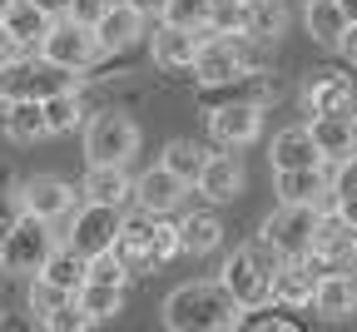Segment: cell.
I'll return each mask as SVG.
<instances>
[{
  "mask_svg": "<svg viewBox=\"0 0 357 332\" xmlns=\"http://www.w3.org/2000/svg\"><path fill=\"white\" fill-rule=\"evenodd\" d=\"M243 303L218 282H184L164 298V327L169 332H234L243 327Z\"/></svg>",
  "mask_w": 357,
  "mask_h": 332,
  "instance_id": "obj_1",
  "label": "cell"
},
{
  "mask_svg": "<svg viewBox=\"0 0 357 332\" xmlns=\"http://www.w3.org/2000/svg\"><path fill=\"white\" fill-rule=\"evenodd\" d=\"M114 253L129 263V273L164 268L169 258L184 253V228H178L169 213L134 209V213H124V228H119V239H114Z\"/></svg>",
  "mask_w": 357,
  "mask_h": 332,
  "instance_id": "obj_2",
  "label": "cell"
},
{
  "mask_svg": "<svg viewBox=\"0 0 357 332\" xmlns=\"http://www.w3.org/2000/svg\"><path fill=\"white\" fill-rule=\"evenodd\" d=\"M278 263H283V253L273 248V243H243L229 263H223V288H229L248 312H258V308H268V298H273V278H278Z\"/></svg>",
  "mask_w": 357,
  "mask_h": 332,
  "instance_id": "obj_3",
  "label": "cell"
},
{
  "mask_svg": "<svg viewBox=\"0 0 357 332\" xmlns=\"http://www.w3.org/2000/svg\"><path fill=\"white\" fill-rule=\"evenodd\" d=\"M55 228L50 218L40 213H20V223L6 233V243H0V273H15V278H35L45 273V263H50L55 253Z\"/></svg>",
  "mask_w": 357,
  "mask_h": 332,
  "instance_id": "obj_4",
  "label": "cell"
},
{
  "mask_svg": "<svg viewBox=\"0 0 357 332\" xmlns=\"http://www.w3.org/2000/svg\"><path fill=\"white\" fill-rule=\"evenodd\" d=\"M75 75L79 70H65L55 65L50 55H15L10 65H0V80H6V94H15V100H50V94L60 89H75Z\"/></svg>",
  "mask_w": 357,
  "mask_h": 332,
  "instance_id": "obj_5",
  "label": "cell"
},
{
  "mask_svg": "<svg viewBox=\"0 0 357 332\" xmlns=\"http://www.w3.org/2000/svg\"><path fill=\"white\" fill-rule=\"evenodd\" d=\"M323 228V209L318 204H278L263 223V243H273L283 258H307L312 239Z\"/></svg>",
  "mask_w": 357,
  "mask_h": 332,
  "instance_id": "obj_6",
  "label": "cell"
},
{
  "mask_svg": "<svg viewBox=\"0 0 357 332\" xmlns=\"http://www.w3.org/2000/svg\"><path fill=\"white\" fill-rule=\"evenodd\" d=\"M303 110L312 119H357V65L347 75L337 70H318L307 84H303Z\"/></svg>",
  "mask_w": 357,
  "mask_h": 332,
  "instance_id": "obj_7",
  "label": "cell"
},
{
  "mask_svg": "<svg viewBox=\"0 0 357 332\" xmlns=\"http://www.w3.org/2000/svg\"><path fill=\"white\" fill-rule=\"evenodd\" d=\"M84 154L89 164H129L139 154V124L129 114H100L84 129Z\"/></svg>",
  "mask_w": 357,
  "mask_h": 332,
  "instance_id": "obj_8",
  "label": "cell"
},
{
  "mask_svg": "<svg viewBox=\"0 0 357 332\" xmlns=\"http://www.w3.org/2000/svg\"><path fill=\"white\" fill-rule=\"evenodd\" d=\"M40 55H50V60L65 65V70H89V65H95V55H105V50H100L95 25L65 15V20L50 25V35H45V45H40Z\"/></svg>",
  "mask_w": 357,
  "mask_h": 332,
  "instance_id": "obj_9",
  "label": "cell"
},
{
  "mask_svg": "<svg viewBox=\"0 0 357 332\" xmlns=\"http://www.w3.org/2000/svg\"><path fill=\"white\" fill-rule=\"evenodd\" d=\"M208 134H213V144L223 149H243L253 144V139L263 134V105L253 100H223L208 110Z\"/></svg>",
  "mask_w": 357,
  "mask_h": 332,
  "instance_id": "obj_10",
  "label": "cell"
},
{
  "mask_svg": "<svg viewBox=\"0 0 357 332\" xmlns=\"http://www.w3.org/2000/svg\"><path fill=\"white\" fill-rule=\"evenodd\" d=\"M119 228H124V209L84 199V209H79V213H75V223H70V243H75L79 253H89V258H95V253L114 248Z\"/></svg>",
  "mask_w": 357,
  "mask_h": 332,
  "instance_id": "obj_11",
  "label": "cell"
},
{
  "mask_svg": "<svg viewBox=\"0 0 357 332\" xmlns=\"http://www.w3.org/2000/svg\"><path fill=\"white\" fill-rule=\"evenodd\" d=\"M318 268H312L307 258H283L278 263V278H273V303L288 308V312H303L312 308V298H318Z\"/></svg>",
  "mask_w": 357,
  "mask_h": 332,
  "instance_id": "obj_12",
  "label": "cell"
},
{
  "mask_svg": "<svg viewBox=\"0 0 357 332\" xmlns=\"http://www.w3.org/2000/svg\"><path fill=\"white\" fill-rule=\"evenodd\" d=\"M20 204H25V213H40V218L60 223V218H70V213H75V188H70L65 179L35 174V179H25V183H20Z\"/></svg>",
  "mask_w": 357,
  "mask_h": 332,
  "instance_id": "obj_13",
  "label": "cell"
},
{
  "mask_svg": "<svg viewBox=\"0 0 357 332\" xmlns=\"http://www.w3.org/2000/svg\"><path fill=\"white\" fill-rule=\"evenodd\" d=\"M199 50H204V30H184V25H169V20L154 30V65L169 75L194 70Z\"/></svg>",
  "mask_w": 357,
  "mask_h": 332,
  "instance_id": "obj_14",
  "label": "cell"
},
{
  "mask_svg": "<svg viewBox=\"0 0 357 332\" xmlns=\"http://www.w3.org/2000/svg\"><path fill=\"white\" fill-rule=\"evenodd\" d=\"M268 159H273V174H278V169H312V164H323V149H318V139H312V124H288V129H278Z\"/></svg>",
  "mask_w": 357,
  "mask_h": 332,
  "instance_id": "obj_15",
  "label": "cell"
},
{
  "mask_svg": "<svg viewBox=\"0 0 357 332\" xmlns=\"http://www.w3.org/2000/svg\"><path fill=\"white\" fill-rule=\"evenodd\" d=\"M184 188H194V183H184L169 164H159V169H149V174L134 179V204H139V209H154V213H169L178 199H184Z\"/></svg>",
  "mask_w": 357,
  "mask_h": 332,
  "instance_id": "obj_16",
  "label": "cell"
},
{
  "mask_svg": "<svg viewBox=\"0 0 357 332\" xmlns=\"http://www.w3.org/2000/svg\"><path fill=\"white\" fill-rule=\"evenodd\" d=\"M95 35H100V50H105V55H114V50H129V45L144 35V15L134 10L129 0H114V6L105 10V20L95 25Z\"/></svg>",
  "mask_w": 357,
  "mask_h": 332,
  "instance_id": "obj_17",
  "label": "cell"
},
{
  "mask_svg": "<svg viewBox=\"0 0 357 332\" xmlns=\"http://www.w3.org/2000/svg\"><path fill=\"white\" fill-rule=\"evenodd\" d=\"M238 188H243V164L234 154H208V164L199 174V194L208 204H229V199H238Z\"/></svg>",
  "mask_w": 357,
  "mask_h": 332,
  "instance_id": "obj_18",
  "label": "cell"
},
{
  "mask_svg": "<svg viewBox=\"0 0 357 332\" xmlns=\"http://www.w3.org/2000/svg\"><path fill=\"white\" fill-rule=\"evenodd\" d=\"M79 194H84V199H95V204H114V209H124V204L134 199V179L124 174V164H89Z\"/></svg>",
  "mask_w": 357,
  "mask_h": 332,
  "instance_id": "obj_19",
  "label": "cell"
},
{
  "mask_svg": "<svg viewBox=\"0 0 357 332\" xmlns=\"http://www.w3.org/2000/svg\"><path fill=\"white\" fill-rule=\"evenodd\" d=\"M312 312L328 322H347L357 312V282L347 273H323L318 278V298H312Z\"/></svg>",
  "mask_w": 357,
  "mask_h": 332,
  "instance_id": "obj_20",
  "label": "cell"
},
{
  "mask_svg": "<svg viewBox=\"0 0 357 332\" xmlns=\"http://www.w3.org/2000/svg\"><path fill=\"white\" fill-rule=\"evenodd\" d=\"M312 139H318V149H323V164H347L357 159V119H312Z\"/></svg>",
  "mask_w": 357,
  "mask_h": 332,
  "instance_id": "obj_21",
  "label": "cell"
},
{
  "mask_svg": "<svg viewBox=\"0 0 357 332\" xmlns=\"http://www.w3.org/2000/svg\"><path fill=\"white\" fill-rule=\"evenodd\" d=\"M323 194H333V179L323 174V164H312V169H278V204H318Z\"/></svg>",
  "mask_w": 357,
  "mask_h": 332,
  "instance_id": "obj_22",
  "label": "cell"
},
{
  "mask_svg": "<svg viewBox=\"0 0 357 332\" xmlns=\"http://www.w3.org/2000/svg\"><path fill=\"white\" fill-rule=\"evenodd\" d=\"M50 15H45L40 6H35V0H15V10L6 15V30L15 35V45H20V50H40V45H45V35H50Z\"/></svg>",
  "mask_w": 357,
  "mask_h": 332,
  "instance_id": "obj_23",
  "label": "cell"
},
{
  "mask_svg": "<svg viewBox=\"0 0 357 332\" xmlns=\"http://www.w3.org/2000/svg\"><path fill=\"white\" fill-rule=\"evenodd\" d=\"M347 10L337 6V0H312L307 6V35L318 40V45H328V50H337L342 45V35H347Z\"/></svg>",
  "mask_w": 357,
  "mask_h": 332,
  "instance_id": "obj_24",
  "label": "cell"
},
{
  "mask_svg": "<svg viewBox=\"0 0 357 332\" xmlns=\"http://www.w3.org/2000/svg\"><path fill=\"white\" fill-rule=\"evenodd\" d=\"M0 129H6L15 144H35V139H45V134H50V119H45V100H15Z\"/></svg>",
  "mask_w": 357,
  "mask_h": 332,
  "instance_id": "obj_25",
  "label": "cell"
},
{
  "mask_svg": "<svg viewBox=\"0 0 357 332\" xmlns=\"http://www.w3.org/2000/svg\"><path fill=\"white\" fill-rule=\"evenodd\" d=\"M45 278L60 282V288H70V293H79L84 282H89V253H79L75 243L55 248V253H50V263H45Z\"/></svg>",
  "mask_w": 357,
  "mask_h": 332,
  "instance_id": "obj_26",
  "label": "cell"
},
{
  "mask_svg": "<svg viewBox=\"0 0 357 332\" xmlns=\"http://www.w3.org/2000/svg\"><path fill=\"white\" fill-rule=\"evenodd\" d=\"M178 228H184V253H213L223 243L218 213H189V218H178Z\"/></svg>",
  "mask_w": 357,
  "mask_h": 332,
  "instance_id": "obj_27",
  "label": "cell"
},
{
  "mask_svg": "<svg viewBox=\"0 0 357 332\" xmlns=\"http://www.w3.org/2000/svg\"><path fill=\"white\" fill-rule=\"evenodd\" d=\"M159 164H169L184 183H199V174H204V164H208V149L204 144H194V139H174V144L164 149V159Z\"/></svg>",
  "mask_w": 357,
  "mask_h": 332,
  "instance_id": "obj_28",
  "label": "cell"
},
{
  "mask_svg": "<svg viewBox=\"0 0 357 332\" xmlns=\"http://www.w3.org/2000/svg\"><path fill=\"white\" fill-rule=\"evenodd\" d=\"M45 119H50V134H70L84 124V100H79V89H60L45 100Z\"/></svg>",
  "mask_w": 357,
  "mask_h": 332,
  "instance_id": "obj_29",
  "label": "cell"
},
{
  "mask_svg": "<svg viewBox=\"0 0 357 332\" xmlns=\"http://www.w3.org/2000/svg\"><path fill=\"white\" fill-rule=\"evenodd\" d=\"M283 30H288V10L278 6V0H248V35L273 45Z\"/></svg>",
  "mask_w": 357,
  "mask_h": 332,
  "instance_id": "obj_30",
  "label": "cell"
},
{
  "mask_svg": "<svg viewBox=\"0 0 357 332\" xmlns=\"http://www.w3.org/2000/svg\"><path fill=\"white\" fill-rule=\"evenodd\" d=\"M75 298H79V293H70V288H60V282H50L45 273H35V278H30V298H25V303H30V312L45 322L50 312H60V308H65V303H75Z\"/></svg>",
  "mask_w": 357,
  "mask_h": 332,
  "instance_id": "obj_31",
  "label": "cell"
},
{
  "mask_svg": "<svg viewBox=\"0 0 357 332\" xmlns=\"http://www.w3.org/2000/svg\"><path fill=\"white\" fill-rule=\"evenodd\" d=\"M79 303L89 308V317H95V322H105V317H114V312L124 308V288H114V282H95V278H89L84 288H79Z\"/></svg>",
  "mask_w": 357,
  "mask_h": 332,
  "instance_id": "obj_32",
  "label": "cell"
},
{
  "mask_svg": "<svg viewBox=\"0 0 357 332\" xmlns=\"http://www.w3.org/2000/svg\"><path fill=\"white\" fill-rule=\"evenodd\" d=\"M213 6H218V0H169L164 20L169 25H184V30H208L213 25Z\"/></svg>",
  "mask_w": 357,
  "mask_h": 332,
  "instance_id": "obj_33",
  "label": "cell"
},
{
  "mask_svg": "<svg viewBox=\"0 0 357 332\" xmlns=\"http://www.w3.org/2000/svg\"><path fill=\"white\" fill-rule=\"evenodd\" d=\"M333 209L357 228V159L337 164V174H333Z\"/></svg>",
  "mask_w": 357,
  "mask_h": 332,
  "instance_id": "obj_34",
  "label": "cell"
},
{
  "mask_svg": "<svg viewBox=\"0 0 357 332\" xmlns=\"http://www.w3.org/2000/svg\"><path fill=\"white\" fill-rule=\"evenodd\" d=\"M89 278H95V282H114V288H124V282H129L134 273H129V263H124L114 248H105V253L89 258Z\"/></svg>",
  "mask_w": 357,
  "mask_h": 332,
  "instance_id": "obj_35",
  "label": "cell"
},
{
  "mask_svg": "<svg viewBox=\"0 0 357 332\" xmlns=\"http://www.w3.org/2000/svg\"><path fill=\"white\" fill-rule=\"evenodd\" d=\"M40 327H50V332H84V327H95V317H89V308L75 298V303H65L60 312H50Z\"/></svg>",
  "mask_w": 357,
  "mask_h": 332,
  "instance_id": "obj_36",
  "label": "cell"
},
{
  "mask_svg": "<svg viewBox=\"0 0 357 332\" xmlns=\"http://www.w3.org/2000/svg\"><path fill=\"white\" fill-rule=\"evenodd\" d=\"M109 6H114V0H75V10H70V15H75V20H84V25H100Z\"/></svg>",
  "mask_w": 357,
  "mask_h": 332,
  "instance_id": "obj_37",
  "label": "cell"
},
{
  "mask_svg": "<svg viewBox=\"0 0 357 332\" xmlns=\"http://www.w3.org/2000/svg\"><path fill=\"white\" fill-rule=\"evenodd\" d=\"M20 213H25V204H20V194L15 199H0V243H6V233L20 223Z\"/></svg>",
  "mask_w": 357,
  "mask_h": 332,
  "instance_id": "obj_38",
  "label": "cell"
},
{
  "mask_svg": "<svg viewBox=\"0 0 357 332\" xmlns=\"http://www.w3.org/2000/svg\"><path fill=\"white\" fill-rule=\"evenodd\" d=\"M243 327H253V332H268V327H278V332H293L298 322H293V317H283V312H263V317H243Z\"/></svg>",
  "mask_w": 357,
  "mask_h": 332,
  "instance_id": "obj_39",
  "label": "cell"
},
{
  "mask_svg": "<svg viewBox=\"0 0 357 332\" xmlns=\"http://www.w3.org/2000/svg\"><path fill=\"white\" fill-rule=\"evenodd\" d=\"M35 6H40L45 15H50V20H65V15L75 10V0H35Z\"/></svg>",
  "mask_w": 357,
  "mask_h": 332,
  "instance_id": "obj_40",
  "label": "cell"
},
{
  "mask_svg": "<svg viewBox=\"0 0 357 332\" xmlns=\"http://www.w3.org/2000/svg\"><path fill=\"white\" fill-rule=\"evenodd\" d=\"M129 6L139 10L144 20H164V6H169V0H129Z\"/></svg>",
  "mask_w": 357,
  "mask_h": 332,
  "instance_id": "obj_41",
  "label": "cell"
},
{
  "mask_svg": "<svg viewBox=\"0 0 357 332\" xmlns=\"http://www.w3.org/2000/svg\"><path fill=\"white\" fill-rule=\"evenodd\" d=\"M15 50H20V45H15V35L6 30V20H0V65H10V60H15Z\"/></svg>",
  "mask_w": 357,
  "mask_h": 332,
  "instance_id": "obj_42",
  "label": "cell"
},
{
  "mask_svg": "<svg viewBox=\"0 0 357 332\" xmlns=\"http://www.w3.org/2000/svg\"><path fill=\"white\" fill-rule=\"evenodd\" d=\"M337 50H342V55H347V60L357 65V20L347 25V35H342V45H337Z\"/></svg>",
  "mask_w": 357,
  "mask_h": 332,
  "instance_id": "obj_43",
  "label": "cell"
},
{
  "mask_svg": "<svg viewBox=\"0 0 357 332\" xmlns=\"http://www.w3.org/2000/svg\"><path fill=\"white\" fill-rule=\"evenodd\" d=\"M337 6L347 10V20H357V0H337Z\"/></svg>",
  "mask_w": 357,
  "mask_h": 332,
  "instance_id": "obj_44",
  "label": "cell"
},
{
  "mask_svg": "<svg viewBox=\"0 0 357 332\" xmlns=\"http://www.w3.org/2000/svg\"><path fill=\"white\" fill-rule=\"evenodd\" d=\"M10 10H15V0H0V20H6Z\"/></svg>",
  "mask_w": 357,
  "mask_h": 332,
  "instance_id": "obj_45",
  "label": "cell"
},
{
  "mask_svg": "<svg viewBox=\"0 0 357 332\" xmlns=\"http://www.w3.org/2000/svg\"><path fill=\"white\" fill-rule=\"evenodd\" d=\"M303 6H312V0H303Z\"/></svg>",
  "mask_w": 357,
  "mask_h": 332,
  "instance_id": "obj_46",
  "label": "cell"
}]
</instances>
